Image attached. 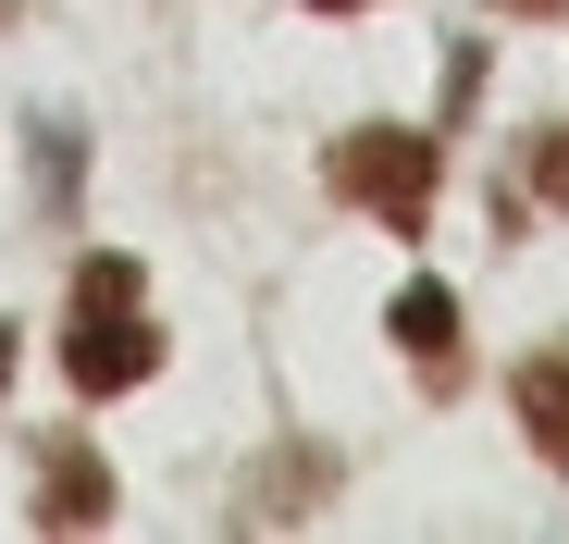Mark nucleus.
Masks as SVG:
<instances>
[{"label": "nucleus", "instance_id": "1", "mask_svg": "<svg viewBox=\"0 0 569 544\" xmlns=\"http://www.w3.org/2000/svg\"><path fill=\"white\" fill-rule=\"evenodd\" d=\"M322 173H335V199H347V211L421 235V223H433V173H446V161H433V137H409V124H359V137L322 149Z\"/></svg>", "mask_w": 569, "mask_h": 544}, {"label": "nucleus", "instance_id": "2", "mask_svg": "<svg viewBox=\"0 0 569 544\" xmlns=\"http://www.w3.org/2000/svg\"><path fill=\"white\" fill-rule=\"evenodd\" d=\"M149 372H161V322L149 310H74L62 322V384L74 396H124Z\"/></svg>", "mask_w": 569, "mask_h": 544}, {"label": "nucleus", "instance_id": "3", "mask_svg": "<svg viewBox=\"0 0 569 544\" xmlns=\"http://www.w3.org/2000/svg\"><path fill=\"white\" fill-rule=\"evenodd\" d=\"M385 322H397V346L421 359V384H458V298L433 285V272H409V285H397V310H385Z\"/></svg>", "mask_w": 569, "mask_h": 544}, {"label": "nucleus", "instance_id": "4", "mask_svg": "<svg viewBox=\"0 0 569 544\" xmlns=\"http://www.w3.org/2000/svg\"><path fill=\"white\" fill-rule=\"evenodd\" d=\"M112 520V471L87 459V445H50V471H38V532H100Z\"/></svg>", "mask_w": 569, "mask_h": 544}, {"label": "nucleus", "instance_id": "5", "mask_svg": "<svg viewBox=\"0 0 569 544\" xmlns=\"http://www.w3.org/2000/svg\"><path fill=\"white\" fill-rule=\"evenodd\" d=\"M508 396H520V433H532V459H545V471H569V346H532Z\"/></svg>", "mask_w": 569, "mask_h": 544}, {"label": "nucleus", "instance_id": "6", "mask_svg": "<svg viewBox=\"0 0 569 544\" xmlns=\"http://www.w3.org/2000/svg\"><path fill=\"white\" fill-rule=\"evenodd\" d=\"M322 483H335V459H284L272 483H248V520H310L298 495H322Z\"/></svg>", "mask_w": 569, "mask_h": 544}, {"label": "nucleus", "instance_id": "7", "mask_svg": "<svg viewBox=\"0 0 569 544\" xmlns=\"http://www.w3.org/2000/svg\"><path fill=\"white\" fill-rule=\"evenodd\" d=\"M137 298H149V272H137V260H112V248L74 272V310H137Z\"/></svg>", "mask_w": 569, "mask_h": 544}, {"label": "nucleus", "instance_id": "8", "mask_svg": "<svg viewBox=\"0 0 569 544\" xmlns=\"http://www.w3.org/2000/svg\"><path fill=\"white\" fill-rule=\"evenodd\" d=\"M520 187H532L545 211H569V124H545V137H532V161H520Z\"/></svg>", "mask_w": 569, "mask_h": 544}, {"label": "nucleus", "instance_id": "9", "mask_svg": "<svg viewBox=\"0 0 569 544\" xmlns=\"http://www.w3.org/2000/svg\"><path fill=\"white\" fill-rule=\"evenodd\" d=\"M508 13H569V0H508Z\"/></svg>", "mask_w": 569, "mask_h": 544}, {"label": "nucleus", "instance_id": "10", "mask_svg": "<svg viewBox=\"0 0 569 544\" xmlns=\"http://www.w3.org/2000/svg\"><path fill=\"white\" fill-rule=\"evenodd\" d=\"M310 13H359V0H310Z\"/></svg>", "mask_w": 569, "mask_h": 544}]
</instances>
